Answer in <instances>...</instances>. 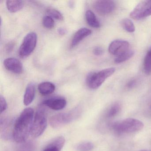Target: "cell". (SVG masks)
I'll list each match as a JSON object with an SVG mask.
<instances>
[{
  "label": "cell",
  "instance_id": "cell-6",
  "mask_svg": "<svg viewBox=\"0 0 151 151\" xmlns=\"http://www.w3.org/2000/svg\"><path fill=\"white\" fill-rule=\"evenodd\" d=\"M37 42V35L34 32L27 34L24 38L19 48V55L25 58L30 55L36 48Z\"/></svg>",
  "mask_w": 151,
  "mask_h": 151
},
{
  "label": "cell",
  "instance_id": "cell-19",
  "mask_svg": "<svg viewBox=\"0 0 151 151\" xmlns=\"http://www.w3.org/2000/svg\"><path fill=\"white\" fill-rule=\"evenodd\" d=\"M143 67L144 71L147 75L151 74V46L145 56Z\"/></svg>",
  "mask_w": 151,
  "mask_h": 151
},
{
  "label": "cell",
  "instance_id": "cell-23",
  "mask_svg": "<svg viewBox=\"0 0 151 151\" xmlns=\"http://www.w3.org/2000/svg\"><path fill=\"white\" fill-rule=\"evenodd\" d=\"M47 14L49 16L59 21H63V17L62 14L58 10L53 8H49L47 10Z\"/></svg>",
  "mask_w": 151,
  "mask_h": 151
},
{
  "label": "cell",
  "instance_id": "cell-8",
  "mask_svg": "<svg viewBox=\"0 0 151 151\" xmlns=\"http://www.w3.org/2000/svg\"><path fill=\"white\" fill-rule=\"evenodd\" d=\"M93 8L96 12L100 15H107L114 10L115 4L112 1L100 0L94 2Z\"/></svg>",
  "mask_w": 151,
  "mask_h": 151
},
{
  "label": "cell",
  "instance_id": "cell-15",
  "mask_svg": "<svg viewBox=\"0 0 151 151\" xmlns=\"http://www.w3.org/2000/svg\"><path fill=\"white\" fill-rule=\"evenodd\" d=\"M38 89L40 94L43 95H47L54 92L55 86L51 82H45L39 85Z\"/></svg>",
  "mask_w": 151,
  "mask_h": 151
},
{
  "label": "cell",
  "instance_id": "cell-26",
  "mask_svg": "<svg viewBox=\"0 0 151 151\" xmlns=\"http://www.w3.org/2000/svg\"><path fill=\"white\" fill-rule=\"evenodd\" d=\"M93 53L96 56H101L104 53V50L101 47H96L93 49Z\"/></svg>",
  "mask_w": 151,
  "mask_h": 151
},
{
  "label": "cell",
  "instance_id": "cell-21",
  "mask_svg": "<svg viewBox=\"0 0 151 151\" xmlns=\"http://www.w3.org/2000/svg\"><path fill=\"white\" fill-rule=\"evenodd\" d=\"M122 108L121 104L119 102H115L109 109L106 114L107 117L111 118L118 114Z\"/></svg>",
  "mask_w": 151,
  "mask_h": 151
},
{
  "label": "cell",
  "instance_id": "cell-28",
  "mask_svg": "<svg viewBox=\"0 0 151 151\" xmlns=\"http://www.w3.org/2000/svg\"><path fill=\"white\" fill-rule=\"evenodd\" d=\"M58 33L60 35H64L67 33V30L64 28H61L58 29Z\"/></svg>",
  "mask_w": 151,
  "mask_h": 151
},
{
  "label": "cell",
  "instance_id": "cell-18",
  "mask_svg": "<svg viewBox=\"0 0 151 151\" xmlns=\"http://www.w3.org/2000/svg\"><path fill=\"white\" fill-rule=\"evenodd\" d=\"M134 54V51L129 49L128 51L116 56L114 60L115 63H121L124 62L132 58Z\"/></svg>",
  "mask_w": 151,
  "mask_h": 151
},
{
  "label": "cell",
  "instance_id": "cell-13",
  "mask_svg": "<svg viewBox=\"0 0 151 151\" xmlns=\"http://www.w3.org/2000/svg\"><path fill=\"white\" fill-rule=\"evenodd\" d=\"M63 137H59L52 140L44 149L43 151H61L65 144Z\"/></svg>",
  "mask_w": 151,
  "mask_h": 151
},
{
  "label": "cell",
  "instance_id": "cell-25",
  "mask_svg": "<svg viewBox=\"0 0 151 151\" xmlns=\"http://www.w3.org/2000/svg\"><path fill=\"white\" fill-rule=\"evenodd\" d=\"M0 108H1V114H2L6 109L7 107L6 101L4 97L1 95L0 96Z\"/></svg>",
  "mask_w": 151,
  "mask_h": 151
},
{
  "label": "cell",
  "instance_id": "cell-17",
  "mask_svg": "<svg viewBox=\"0 0 151 151\" xmlns=\"http://www.w3.org/2000/svg\"><path fill=\"white\" fill-rule=\"evenodd\" d=\"M86 20L87 24L91 27L94 28H99L100 27V23L95 14L91 10H88L86 12Z\"/></svg>",
  "mask_w": 151,
  "mask_h": 151
},
{
  "label": "cell",
  "instance_id": "cell-30",
  "mask_svg": "<svg viewBox=\"0 0 151 151\" xmlns=\"http://www.w3.org/2000/svg\"><path fill=\"white\" fill-rule=\"evenodd\" d=\"M147 151V150H141V151Z\"/></svg>",
  "mask_w": 151,
  "mask_h": 151
},
{
  "label": "cell",
  "instance_id": "cell-20",
  "mask_svg": "<svg viewBox=\"0 0 151 151\" xmlns=\"http://www.w3.org/2000/svg\"><path fill=\"white\" fill-rule=\"evenodd\" d=\"M121 25L123 28L128 32L132 33L135 31V25L130 19L128 18H124L121 21Z\"/></svg>",
  "mask_w": 151,
  "mask_h": 151
},
{
  "label": "cell",
  "instance_id": "cell-29",
  "mask_svg": "<svg viewBox=\"0 0 151 151\" xmlns=\"http://www.w3.org/2000/svg\"><path fill=\"white\" fill-rule=\"evenodd\" d=\"M13 48H14V45L12 43H9L7 45L6 50H7V52H10V51L13 50Z\"/></svg>",
  "mask_w": 151,
  "mask_h": 151
},
{
  "label": "cell",
  "instance_id": "cell-7",
  "mask_svg": "<svg viewBox=\"0 0 151 151\" xmlns=\"http://www.w3.org/2000/svg\"><path fill=\"white\" fill-rule=\"evenodd\" d=\"M151 15V0L140 1L130 14L135 20H140Z\"/></svg>",
  "mask_w": 151,
  "mask_h": 151
},
{
  "label": "cell",
  "instance_id": "cell-10",
  "mask_svg": "<svg viewBox=\"0 0 151 151\" xmlns=\"http://www.w3.org/2000/svg\"><path fill=\"white\" fill-rule=\"evenodd\" d=\"M4 65L7 70L15 74H21L23 71L22 64L16 58H7L4 60Z\"/></svg>",
  "mask_w": 151,
  "mask_h": 151
},
{
  "label": "cell",
  "instance_id": "cell-2",
  "mask_svg": "<svg viewBox=\"0 0 151 151\" xmlns=\"http://www.w3.org/2000/svg\"><path fill=\"white\" fill-rule=\"evenodd\" d=\"M144 126L143 122L137 119L127 118L113 123L111 127L115 132L122 134L137 132L141 130Z\"/></svg>",
  "mask_w": 151,
  "mask_h": 151
},
{
  "label": "cell",
  "instance_id": "cell-1",
  "mask_svg": "<svg viewBox=\"0 0 151 151\" xmlns=\"http://www.w3.org/2000/svg\"><path fill=\"white\" fill-rule=\"evenodd\" d=\"M34 114V110L32 108H27L24 109L15 122L13 137L17 143L25 142L29 134H30Z\"/></svg>",
  "mask_w": 151,
  "mask_h": 151
},
{
  "label": "cell",
  "instance_id": "cell-27",
  "mask_svg": "<svg viewBox=\"0 0 151 151\" xmlns=\"http://www.w3.org/2000/svg\"><path fill=\"white\" fill-rule=\"evenodd\" d=\"M137 81L136 79H132L130 80L126 85V87L128 89H131L133 88L136 86Z\"/></svg>",
  "mask_w": 151,
  "mask_h": 151
},
{
  "label": "cell",
  "instance_id": "cell-4",
  "mask_svg": "<svg viewBox=\"0 0 151 151\" xmlns=\"http://www.w3.org/2000/svg\"><path fill=\"white\" fill-rule=\"evenodd\" d=\"M115 71L114 68L104 69L97 72H91L86 78V82L89 88L96 89L99 87L107 78L113 75Z\"/></svg>",
  "mask_w": 151,
  "mask_h": 151
},
{
  "label": "cell",
  "instance_id": "cell-16",
  "mask_svg": "<svg viewBox=\"0 0 151 151\" xmlns=\"http://www.w3.org/2000/svg\"><path fill=\"white\" fill-rule=\"evenodd\" d=\"M8 10L11 13H16L22 10L24 4L23 1L20 0H8L6 1Z\"/></svg>",
  "mask_w": 151,
  "mask_h": 151
},
{
  "label": "cell",
  "instance_id": "cell-9",
  "mask_svg": "<svg viewBox=\"0 0 151 151\" xmlns=\"http://www.w3.org/2000/svg\"><path fill=\"white\" fill-rule=\"evenodd\" d=\"M129 42L126 40H116L110 43L109 51L111 54L117 56L129 50Z\"/></svg>",
  "mask_w": 151,
  "mask_h": 151
},
{
  "label": "cell",
  "instance_id": "cell-12",
  "mask_svg": "<svg viewBox=\"0 0 151 151\" xmlns=\"http://www.w3.org/2000/svg\"><path fill=\"white\" fill-rule=\"evenodd\" d=\"M91 33V30L87 28H83L79 29L76 32L72 38L70 47L73 48L75 47L84 39L90 36Z\"/></svg>",
  "mask_w": 151,
  "mask_h": 151
},
{
  "label": "cell",
  "instance_id": "cell-22",
  "mask_svg": "<svg viewBox=\"0 0 151 151\" xmlns=\"http://www.w3.org/2000/svg\"><path fill=\"white\" fill-rule=\"evenodd\" d=\"M94 148V145L91 142L85 141L78 144L76 147L78 151H91Z\"/></svg>",
  "mask_w": 151,
  "mask_h": 151
},
{
  "label": "cell",
  "instance_id": "cell-11",
  "mask_svg": "<svg viewBox=\"0 0 151 151\" xmlns=\"http://www.w3.org/2000/svg\"><path fill=\"white\" fill-rule=\"evenodd\" d=\"M43 104L53 110H60L66 107L67 101L61 97H55L44 101Z\"/></svg>",
  "mask_w": 151,
  "mask_h": 151
},
{
  "label": "cell",
  "instance_id": "cell-5",
  "mask_svg": "<svg viewBox=\"0 0 151 151\" xmlns=\"http://www.w3.org/2000/svg\"><path fill=\"white\" fill-rule=\"evenodd\" d=\"M80 110L77 109L68 113H60L53 116L50 120L51 127L58 129L74 121L80 114Z\"/></svg>",
  "mask_w": 151,
  "mask_h": 151
},
{
  "label": "cell",
  "instance_id": "cell-24",
  "mask_svg": "<svg viewBox=\"0 0 151 151\" xmlns=\"http://www.w3.org/2000/svg\"><path fill=\"white\" fill-rule=\"evenodd\" d=\"M43 26L48 29H52L55 26V22L53 18L49 16H45L43 17Z\"/></svg>",
  "mask_w": 151,
  "mask_h": 151
},
{
  "label": "cell",
  "instance_id": "cell-14",
  "mask_svg": "<svg viewBox=\"0 0 151 151\" xmlns=\"http://www.w3.org/2000/svg\"><path fill=\"white\" fill-rule=\"evenodd\" d=\"M35 96V86L33 83L28 85L24 96L23 102L25 106H29L32 103Z\"/></svg>",
  "mask_w": 151,
  "mask_h": 151
},
{
  "label": "cell",
  "instance_id": "cell-3",
  "mask_svg": "<svg viewBox=\"0 0 151 151\" xmlns=\"http://www.w3.org/2000/svg\"><path fill=\"white\" fill-rule=\"evenodd\" d=\"M47 125L46 112L43 104L38 107L35 113L31 129L30 135L35 138L40 137L45 130Z\"/></svg>",
  "mask_w": 151,
  "mask_h": 151
}]
</instances>
